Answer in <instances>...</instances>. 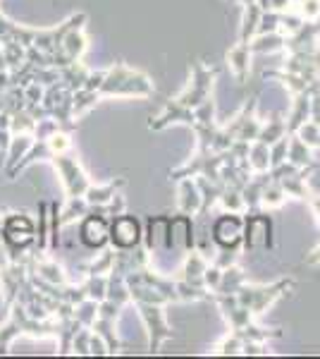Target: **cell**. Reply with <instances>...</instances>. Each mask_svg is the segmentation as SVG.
Here are the masks:
<instances>
[{
    "label": "cell",
    "mask_w": 320,
    "mask_h": 359,
    "mask_svg": "<svg viewBox=\"0 0 320 359\" xmlns=\"http://www.w3.org/2000/svg\"><path fill=\"white\" fill-rule=\"evenodd\" d=\"M5 237H8L10 245L25 247L34 240V228L27 218H10L8 225H5Z\"/></svg>",
    "instance_id": "6da1fadb"
},
{
    "label": "cell",
    "mask_w": 320,
    "mask_h": 359,
    "mask_svg": "<svg viewBox=\"0 0 320 359\" xmlns=\"http://www.w3.org/2000/svg\"><path fill=\"white\" fill-rule=\"evenodd\" d=\"M113 240H115V245H120V247H132L134 242L139 240L137 221H134V218H120V221L113 225Z\"/></svg>",
    "instance_id": "7a4b0ae2"
},
{
    "label": "cell",
    "mask_w": 320,
    "mask_h": 359,
    "mask_svg": "<svg viewBox=\"0 0 320 359\" xmlns=\"http://www.w3.org/2000/svg\"><path fill=\"white\" fill-rule=\"evenodd\" d=\"M239 221L237 218H223L218 225H215V240L220 242V245L225 247H235L237 242H239Z\"/></svg>",
    "instance_id": "3957f363"
},
{
    "label": "cell",
    "mask_w": 320,
    "mask_h": 359,
    "mask_svg": "<svg viewBox=\"0 0 320 359\" xmlns=\"http://www.w3.org/2000/svg\"><path fill=\"white\" fill-rule=\"evenodd\" d=\"M81 240L89 247H101L108 240V228L101 218H89L81 228Z\"/></svg>",
    "instance_id": "277c9868"
}]
</instances>
